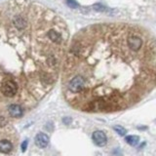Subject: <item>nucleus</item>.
I'll use <instances>...</instances> for the list:
<instances>
[{
    "label": "nucleus",
    "mask_w": 156,
    "mask_h": 156,
    "mask_svg": "<svg viewBox=\"0 0 156 156\" xmlns=\"http://www.w3.org/2000/svg\"><path fill=\"white\" fill-rule=\"evenodd\" d=\"M67 100L86 111H114L156 86V39L130 23H96L72 39L63 66Z\"/></svg>",
    "instance_id": "nucleus-1"
},
{
    "label": "nucleus",
    "mask_w": 156,
    "mask_h": 156,
    "mask_svg": "<svg viewBox=\"0 0 156 156\" xmlns=\"http://www.w3.org/2000/svg\"><path fill=\"white\" fill-rule=\"evenodd\" d=\"M0 89H1V92L4 96L11 98L17 94L18 86H17V83L13 79H11V78H6V79H4L2 81Z\"/></svg>",
    "instance_id": "nucleus-2"
},
{
    "label": "nucleus",
    "mask_w": 156,
    "mask_h": 156,
    "mask_svg": "<svg viewBox=\"0 0 156 156\" xmlns=\"http://www.w3.org/2000/svg\"><path fill=\"white\" fill-rule=\"evenodd\" d=\"M92 139L98 146H105L107 144V136L102 131H95L92 135Z\"/></svg>",
    "instance_id": "nucleus-3"
},
{
    "label": "nucleus",
    "mask_w": 156,
    "mask_h": 156,
    "mask_svg": "<svg viewBox=\"0 0 156 156\" xmlns=\"http://www.w3.org/2000/svg\"><path fill=\"white\" fill-rule=\"evenodd\" d=\"M49 144V136L44 133H39L35 136V144L40 148H45Z\"/></svg>",
    "instance_id": "nucleus-4"
},
{
    "label": "nucleus",
    "mask_w": 156,
    "mask_h": 156,
    "mask_svg": "<svg viewBox=\"0 0 156 156\" xmlns=\"http://www.w3.org/2000/svg\"><path fill=\"white\" fill-rule=\"evenodd\" d=\"M8 111L12 117H21L23 115V108L19 105H11Z\"/></svg>",
    "instance_id": "nucleus-5"
},
{
    "label": "nucleus",
    "mask_w": 156,
    "mask_h": 156,
    "mask_svg": "<svg viewBox=\"0 0 156 156\" xmlns=\"http://www.w3.org/2000/svg\"><path fill=\"white\" fill-rule=\"evenodd\" d=\"M13 149V144L11 141L7 140H0V152L1 153H9L10 151Z\"/></svg>",
    "instance_id": "nucleus-6"
},
{
    "label": "nucleus",
    "mask_w": 156,
    "mask_h": 156,
    "mask_svg": "<svg viewBox=\"0 0 156 156\" xmlns=\"http://www.w3.org/2000/svg\"><path fill=\"white\" fill-rule=\"evenodd\" d=\"M125 140L127 144H129L132 146H136L138 145L139 141H140V138L138 136H135V135H130V136H127L125 138Z\"/></svg>",
    "instance_id": "nucleus-7"
},
{
    "label": "nucleus",
    "mask_w": 156,
    "mask_h": 156,
    "mask_svg": "<svg viewBox=\"0 0 156 156\" xmlns=\"http://www.w3.org/2000/svg\"><path fill=\"white\" fill-rule=\"evenodd\" d=\"M113 129H114V131L116 132V133L118 134V135H120V136H125L126 133H127L126 129L124 128V127L120 126V125H116V126H114V127H113Z\"/></svg>",
    "instance_id": "nucleus-8"
},
{
    "label": "nucleus",
    "mask_w": 156,
    "mask_h": 156,
    "mask_svg": "<svg viewBox=\"0 0 156 156\" xmlns=\"http://www.w3.org/2000/svg\"><path fill=\"white\" fill-rule=\"evenodd\" d=\"M66 4L70 8H77L78 7V3L75 1V0H66Z\"/></svg>",
    "instance_id": "nucleus-9"
},
{
    "label": "nucleus",
    "mask_w": 156,
    "mask_h": 156,
    "mask_svg": "<svg viewBox=\"0 0 156 156\" xmlns=\"http://www.w3.org/2000/svg\"><path fill=\"white\" fill-rule=\"evenodd\" d=\"M94 9L96 10V11H99V12H104L106 10V8L102 6L101 4H95L94 5Z\"/></svg>",
    "instance_id": "nucleus-10"
},
{
    "label": "nucleus",
    "mask_w": 156,
    "mask_h": 156,
    "mask_svg": "<svg viewBox=\"0 0 156 156\" xmlns=\"http://www.w3.org/2000/svg\"><path fill=\"white\" fill-rule=\"evenodd\" d=\"M27 144H28L27 140H24L23 143L22 144V151H23V152H24V151L27 150Z\"/></svg>",
    "instance_id": "nucleus-11"
},
{
    "label": "nucleus",
    "mask_w": 156,
    "mask_h": 156,
    "mask_svg": "<svg viewBox=\"0 0 156 156\" xmlns=\"http://www.w3.org/2000/svg\"><path fill=\"white\" fill-rule=\"evenodd\" d=\"M70 121H71V119H70V118H65V119H63V122H66V124L69 123Z\"/></svg>",
    "instance_id": "nucleus-12"
}]
</instances>
